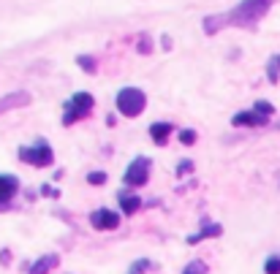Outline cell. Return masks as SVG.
<instances>
[{
  "label": "cell",
  "mask_w": 280,
  "mask_h": 274,
  "mask_svg": "<svg viewBox=\"0 0 280 274\" xmlns=\"http://www.w3.org/2000/svg\"><path fill=\"white\" fill-rule=\"evenodd\" d=\"M272 5H275V0H240V3L226 14V25L253 30V27L267 16V11H270Z\"/></svg>",
  "instance_id": "obj_1"
},
{
  "label": "cell",
  "mask_w": 280,
  "mask_h": 274,
  "mask_svg": "<svg viewBox=\"0 0 280 274\" xmlns=\"http://www.w3.org/2000/svg\"><path fill=\"white\" fill-rule=\"evenodd\" d=\"M114 106H117V112L122 117H139V114L144 112V106H147V95H144V90H139V87H122L117 92Z\"/></svg>",
  "instance_id": "obj_2"
},
{
  "label": "cell",
  "mask_w": 280,
  "mask_h": 274,
  "mask_svg": "<svg viewBox=\"0 0 280 274\" xmlns=\"http://www.w3.org/2000/svg\"><path fill=\"white\" fill-rule=\"evenodd\" d=\"M93 103H95V101H93L90 92H74V95L66 101V112H63V125L71 128L74 122L85 120L87 114L93 112Z\"/></svg>",
  "instance_id": "obj_3"
},
{
  "label": "cell",
  "mask_w": 280,
  "mask_h": 274,
  "mask_svg": "<svg viewBox=\"0 0 280 274\" xmlns=\"http://www.w3.org/2000/svg\"><path fill=\"white\" fill-rule=\"evenodd\" d=\"M150 166H153L150 157H144V155L133 157V160L128 163V168H125V177H122L128 188H144L147 179H150Z\"/></svg>",
  "instance_id": "obj_4"
},
{
  "label": "cell",
  "mask_w": 280,
  "mask_h": 274,
  "mask_svg": "<svg viewBox=\"0 0 280 274\" xmlns=\"http://www.w3.org/2000/svg\"><path fill=\"white\" fill-rule=\"evenodd\" d=\"M19 160L30 163V166H36V168H44V166H49V163L55 160V152H52V147L46 141H36L33 147H22L19 149Z\"/></svg>",
  "instance_id": "obj_5"
},
{
  "label": "cell",
  "mask_w": 280,
  "mask_h": 274,
  "mask_svg": "<svg viewBox=\"0 0 280 274\" xmlns=\"http://www.w3.org/2000/svg\"><path fill=\"white\" fill-rule=\"evenodd\" d=\"M90 225L95 231H114L120 225V214L112 212V209H95L90 214Z\"/></svg>",
  "instance_id": "obj_6"
},
{
  "label": "cell",
  "mask_w": 280,
  "mask_h": 274,
  "mask_svg": "<svg viewBox=\"0 0 280 274\" xmlns=\"http://www.w3.org/2000/svg\"><path fill=\"white\" fill-rule=\"evenodd\" d=\"M231 125H237V128H264V125H270V117L256 112V109H248V112H237L234 117H231Z\"/></svg>",
  "instance_id": "obj_7"
},
{
  "label": "cell",
  "mask_w": 280,
  "mask_h": 274,
  "mask_svg": "<svg viewBox=\"0 0 280 274\" xmlns=\"http://www.w3.org/2000/svg\"><path fill=\"white\" fill-rule=\"evenodd\" d=\"M16 193H19V179L14 174H0V209L11 206Z\"/></svg>",
  "instance_id": "obj_8"
},
{
  "label": "cell",
  "mask_w": 280,
  "mask_h": 274,
  "mask_svg": "<svg viewBox=\"0 0 280 274\" xmlns=\"http://www.w3.org/2000/svg\"><path fill=\"white\" fill-rule=\"evenodd\" d=\"M27 103H30V92H25V90L8 92V95L0 98V114L14 112V109H22V106H27Z\"/></svg>",
  "instance_id": "obj_9"
},
{
  "label": "cell",
  "mask_w": 280,
  "mask_h": 274,
  "mask_svg": "<svg viewBox=\"0 0 280 274\" xmlns=\"http://www.w3.org/2000/svg\"><path fill=\"white\" fill-rule=\"evenodd\" d=\"M57 264H60V255H41L36 264L27 269V274H49Z\"/></svg>",
  "instance_id": "obj_10"
},
{
  "label": "cell",
  "mask_w": 280,
  "mask_h": 274,
  "mask_svg": "<svg viewBox=\"0 0 280 274\" xmlns=\"http://www.w3.org/2000/svg\"><path fill=\"white\" fill-rule=\"evenodd\" d=\"M172 131H174L172 122H153V125H150V138H153V141L158 144V147H163Z\"/></svg>",
  "instance_id": "obj_11"
},
{
  "label": "cell",
  "mask_w": 280,
  "mask_h": 274,
  "mask_svg": "<svg viewBox=\"0 0 280 274\" xmlns=\"http://www.w3.org/2000/svg\"><path fill=\"white\" fill-rule=\"evenodd\" d=\"M117 201H120V212H125V214H133L142 209V198L136 193H117Z\"/></svg>",
  "instance_id": "obj_12"
},
{
  "label": "cell",
  "mask_w": 280,
  "mask_h": 274,
  "mask_svg": "<svg viewBox=\"0 0 280 274\" xmlns=\"http://www.w3.org/2000/svg\"><path fill=\"white\" fill-rule=\"evenodd\" d=\"M220 234H223V228H220L218 223H207V225L199 231V234L188 236V244H199L201 239H215V236H220Z\"/></svg>",
  "instance_id": "obj_13"
},
{
  "label": "cell",
  "mask_w": 280,
  "mask_h": 274,
  "mask_svg": "<svg viewBox=\"0 0 280 274\" xmlns=\"http://www.w3.org/2000/svg\"><path fill=\"white\" fill-rule=\"evenodd\" d=\"M226 25V14H212V16H204V33L207 36H215L218 30H223Z\"/></svg>",
  "instance_id": "obj_14"
},
{
  "label": "cell",
  "mask_w": 280,
  "mask_h": 274,
  "mask_svg": "<svg viewBox=\"0 0 280 274\" xmlns=\"http://www.w3.org/2000/svg\"><path fill=\"white\" fill-rule=\"evenodd\" d=\"M267 79H270L272 84H278V81H280V55H275V57L267 60Z\"/></svg>",
  "instance_id": "obj_15"
},
{
  "label": "cell",
  "mask_w": 280,
  "mask_h": 274,
  "mask_svg": "<svg viewBox=\"0 0 280 274\" xmlns=\"http://www.w3.org/2000/svg\"><path fill=\"white\" fill-rule=\"evenodd\" d=\"M77 66H79L85 73H93V71L98 68V63H95V57H90V55H79V57H77Z\"/></svg>",
  "instance_id": "obj_16"
},
{
  "label": "cell",
  "mask_w": 280,
  "mask_h": 274,
  "mask_svg": "<svg viewBox=\"0 0 280 274\" xmlns=\"http://www.w3.org/2000/svg\"><path fill=\"white\" fill-rule=\"evenodd\" d=\"M183 274H207V264H204V261H190L183 269Z\"/></svg>",
  "instance_id": "obj_17"
},
{
  "label": "cell",
  "mask_w": 280,
  "mask_h": 274,
  "mask_svg": "<svg viewBox=\"0 0 280 274\" xmlns=\"http://www.w3.org/2000/svg\"><path fill=\"white\" fill-rule=\"evenodd\" d=\"M264 274H280V255H270V258H267Z\"/></svg>",
  "instance_id": "obj_18"
},
{
  "label": "cell",
  "mask_w": 280,
  "mask_h": 274,
  "mask_svg": "<svg viewBox=\"0 0 280 274\" xmlns=\"http://www.w3.org/2000/svg\"><path fill=\"white\" fill-rule=\"evenodd\" d=\"M147 269H153V264H150V261H147V258H139V261H136V264H133V266H131V269H128V274H144V272H147Z\"/></svg>",
  "instance_id": "obj_19"
},
{
  "label": "cell",
  "mask_w": 280,
  "mask_h": 274,
  "mask_svg": "<svg viewBox=\"0 0 280 274\" xmlns=\"http://www.w3.org/2000/svg\"><path fill=\"white\" fill-rule=\"evenodd\" d=\"M136 49L142 52V55H150V52H153V38H150V36H139Z\"/></svg>",
  "instance_id": "obj_20"
},
{
  "label": "cell",
  "mask_w": 280,
  "mask_h": 274,
  "mask_svg": "<svg viewBox=\"0 0 280 274\" xmlns=\"http://www.w3.org/2000/svg\"><path fill=\"white\" fill-rule=\"evenodd\" d=\"M253 109H256V112H261V114H267V117H272V112H275L270 101H256V103H253Z\"/></svg>",
  "instance_id": "obj_21"
},
{
  "label": "cell",
  "mask_w": 280,
  "mask_h": 274,
  "mask_svg": "<svg viewBox=\"0 0 280 274\" xmlns=\"http://www.w3.org/2000/svg\"><path fill=\"white\" fill-rule=\"evenodd\" d=\"M87 182H90V185H103V182H106V174H103V171H90V174H87Z\"/></svg>",
  "instance_id": "obj_22"
},
{
  "label": "cell",
  "mask_w": 280,
  "mask_h": 274,
  "mask_svg": "<svg viewBox=\"0 0 280 274\" xmlns=\"http://www.w3.org/2000/svg\"><path fill=\"white\" fill-rule=\"evenodd\" d=\"M180 141H183L185 147H190V144L196 141V131H190V128L188 131H180Z\"/></svg>",
  "instance_id": "obj_23"
},
{
  "label": "cell",
  "mask_w": 280,
  "mask_h": 274,
  "mask_svg": "<svg viewBox=\"0 0 280 274\" xmlns=\"http://www.w3.org/2000/svg\"><path fill=\"white\" fill-rule=\"evenodd\" d=\"M193 171V160H180L177 163V177H185V174Z\"/></svg>",
  "instance_id": "obj_24"
},
{
  "label": "cell",
  "mask_w": 280,
  "mask_h": 274,
  "mask_svg": "<svg viewBox=\"0 0 280 274\" xmlns=\"http://www.w3.org/2000/svg\"><path fill=\"white\" fill-rule=\"evenodd\" d=\"M41 196H52V198H57L60 193H57L55 188H49V185H44V188H41Z\"/></svg>",
  "instance_id": "obj_25"
},
{
  "label": "cell",
  "mask_w": 280,
  "mask_h": 274,
  "mask_svg": "<svg viewBox=\"0 0 280 274\" xmlns=\"http://www.w3.org/2000/svg\"><path fill=\"white\" fill-rule=\"evenodd\" d=\"M0 264H11V253L8 250H0Z\"/></svg>",
  "instance_id": "obj_26"
},
{
  "label": "cell",
  "mask_w": 280,
  "mask_h": 274,
  "mask_svg": "<svg viewBox=\"0 0 280 274\" xmlns=\"http://www.w3.org/2000/svg\"><path fill=\"white\" fill-rule=\"evenodd\" d=\"M278 128H280V122H278Z\"/></svg>",
  "instance_id": "obj_27"
}]
</instances>
